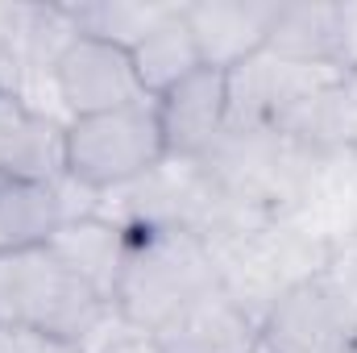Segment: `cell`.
<instances>
[{
	"mask_svg": "<svg viewBox=\"0 0 357 353\" xmlns=\"http://www.w3.org/2000/svg\"><path fill=\"white\" fill-rule=\"evenodd\" d=\"M220 278L208 241L183 225H137L125 233V254L112 283V308L125 324L142 329L146 337L162 329L191 299L212 291Z\"/></svg>",
	"mask_w": 357,
	"mask_h": 353,
	"instance_id": "1",
	"label": "cell"
},
{
	"mask_svg": "<svg viewBox=\"0 0 357 353\" xmlns=\"http://www.w3.org/2000/svg\"><path fill=\"white\" fill-rule=\"evenodd\" d=\"M112 303L54 246L0 258V333L46 345H79Z\"/></svg>",
	"mask_w": 357,
	"mask_h": 353,
	"instance_id": "2",
	"label": "cell"
},
{
	"mask_svg": "<svg viewBox=\"0 0 357 353\" xmlns=\"http://www.w3.org/2000/svg\"><path fill=\"white\" fill-rule=\"evenodd\" d=\"M162 158L167 142L154 100L96 117H71V125H63V175L88 191L137 183L154 167H162Z\"/></svg>",
	"mask_w": 357,
	"mask_h": 353,
	"instance_id": "3",
	"label": "cell"
},
{
	"mask_svg": "<svg viewBox=\"0 0 357 353\" xmlns=\"http://www.w3.org/2000/svg\"><path fill=\"white\" fill-rule=\"evenodd\" d=\"M357 295L333 274L295 278L262 316V353H354Z\"/></svg>",
	"mask_w": 357,
	"mask_h": 353,
	"instance_id": "4",
	"label": "cell"
},
{
	"mask_svg": "<svg viewBox=\"0 0 357 353\" xmlns=\"http://www.w3.org/2000/svg\"><path fill=\"white\" fill-rule=\"evenodd\" d=\"M50 71H54V88L63 96V104L71 108V117H96V112H112V108L150 100L142 91L129 46L108 42V38L71 33L63 50L54 54Z\"/></svg>",
	"mask_w": 357,
	"mask_h": 353,
	"instance_id": "5",
	"label": "cell"
},
{
	"mask_svg": "<svg viewBox=\"0 0 357 353\" xmlns=\"http://www.w3.org/2000/svg\"><path fill=\"white\" fill-rule=\"evenodd\" d=\"M158 353H262V320L216 283L150 333Z\"/></svg>",
	"mask_w": 357,
	"mask_h": 353,
	"instance_id": "6",
	"label": "cell"
},
{
	"mask_svg": "<svg viewBox=\"0 0 357 353\" xmlns=\"http://www.w3.org/2000/svg\"><path fill=\"white\" fill-rule=\"evenodd\" d=\"M154 112L167 142V158H199L216 146L233 117V75L199 67L162 91L154 100Z\"/></svg>",
	"mask_w": 357,
	"mask_h": 353,
	"instance_id": "7",
	"label": "cell"
},
{
	"mask_svg": "<svg viewBox=\"0 0 357 353\" xmlns=\"http://www.w3.org/2000/svg\"><path fill=\"white\" fill-rule=\"evenodd\" d=\"M183 17L195 38L199 63L220 75H237L270 50L278 4H183Z\"/></svg>",
	"mask_w": 357,
	"mask_h": 353,
	"instance_id": "8",
	"label": "cell"
},
{
	"mask_svg": "<svg viewBox=\"0 0 357 353\" xmlns=\"http://www.w3.org/2000/svg\"><path fill=\"white\" fill-rule=\"evenodd\" d=\"M0 175L54 183L63 175V125L0 88Z\"/></svg>",
	"mask_w": 357,
	"mask_h": 353,
	"instance_id": "9",
	"label": "cell"
},
{
	"mask_svg": "<svg viewBox=\"0 0 357 353\" xmlns=\"http://www.w3.org/2000/svg\"><path fill=\"white\" fill-rule=\"evenodd\" d=\"M63 225L67 212L54 183L0 175V258L50 246Z\"/></svg>",
	"mask_w": 357,
	"mask_h": 353,
	"instance_id": "10",
	"label": "cell"
},
{
	"mask_svg": "<svg viewBox=\"0 0 357 353\" xmlns=\"http://www.w3.org/2000/svg\"><path fill=\"white\" fill-rule=\"evenodd\" d=\"M133 67H137V80L142 91L150 100H158L167 88H175L178 80H187L191 71H199V50H195V38L187 29V17L183 8H167L137 42H133Z\"/></svg>",
	"mask_w": 357,
	"mask_h": 353,
	"instance_id": "11",
	"label": "cell"
},
{
	"mask_svg": "<svg viewBox=\"0 0 357 353\" xmlns=\"http://www.w3.org/2000/svg\"><path fill=\"white\" fill-rule=\"evenodd\" d=\"M67 262L75 266L91 287L112 303V283H116V270H121V254H125V233L104 225V220H67L54 241H50Z\"/></svg>",
	"mask_w": 357,
	"mask_h": 353,
	"instance_id": "12",
	"label": "cell"
},
{
	"mask_svg": "<svg viewBox=\"0 0 357 353\" xmlns=\"http://www.w3.org/2000/svg\"><path fill=\"white\" fill-rule=\"evenodd\" d=\"M337 33L341 17L337 8H278L274 33H270V54L282 63H337Z\"/></svg>",
	"mask_w": 357,
	"mask_h": 353,
	"instance_id": "13",
	"label": "cell"
},
{
	"mask_svg": "<svg viewBox=\"0 0 357 353\" xmlns=\"http://www.w3.org/2000/svg\"><path fill=\"white\" fill-rule=\"evenodd\" d=\"M341 33H337V63L357 71V8H337Z\"/></svg>",
	"mask_w": 357,
	"mask_h": 353,
	"instance_id": "14",
	"label": "cell"
},
{
	"mask_svg": "<svg viewBox=\"0 0 357 353\" xmlns=\"http://www.w3.org/2000/svg\"><path fill=\"white\" fill-rule=\"evenodd\" d=\"M108 353H158V350H154V341H121Z\"/></svg>",
	"mask_w": 357,
	"mask_h": 353,
	"instance_id": "15",
	"label": "cell"
},
{
	"mask_svg": "<svg viewBox=\"0 0 357 353\" xmlns=\"http://www.w3.org/2000/svg\"><path fill=\"white\" fill-rule=\"evenodd\" d=\"M354 353H357V350H354Z\"/></svg>",
	"mask_w": 357,
	"mask_h": 353,
	"instance_id": "16",
	"label": "cell"
}]
</instances>
